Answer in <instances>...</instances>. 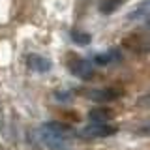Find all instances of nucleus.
Segmentation results:
<instances>
[{
  "label": "nucleus",
  "instance_id": "1",
  "mask_svg": "<svg viewBox=\"0 0 150 150\" xmlns=\"http://www.w3.org/2000/svg\"><path fill=\"white\" fill-rule=\"evenodd\" d=\"M41 144L51 150H62L68 144V137H69V129L66 126L58 124V122H49V124L41 126L38 131Z\"/></svg>",
  "mask_w": 150,
  "mask_h": 150
},
{
  "label": "nucleus",
  "instance_id": "2",
  "mask_svg": "<svg viewBox=\"0 0 150 150\" xmlns=\"http://www.w3.org/2000/svg\"><path fill=\"white\" fill-rule=\"evenodd\" d=\"M115 133V128L109 124H88L86 128L81 131V135L84 139H100V137H107V135Z\"/></svg>",
  "mask_w": 150,
  "mask_h": 150
},
{
  "label": "nucleus",
  "instance_id": "3",
  "mask_svg": "<svg viewBox=\"0 0 150 150\" xmlns=\"http://www.w3.org/2000/svg\"><path fill=\"white\" fill-rule=\"evenodd\" d=\"M71 73L86 81V79L94 77V66H92V62H88V60L79 58V60H75V62L71 64Z\"/></svg>",
  "mask_w": 150,
  "mask_h": 150
},
{
  "label": "nucleus",
  "instance_id": "4",
  "mask_svg": "<svg viewBox=\"0 0 150 150\" xmlns=\"http://www.w3.org/2000/svg\"><path fill=\"white\" fill-rule=\"evenodd\" d=\"M120 58H122L120 51H116V49H109V51H105V53L96 54L94 62H96V64H100V66H111V64H116Z\"/></svg>",
  "mask_w": 150,
  "mask_h": 150
},
{
  "label": "nucleus",
  "instance_id": "5",
  "mask_svg": "<svg viewBox=\"0 0 150 150\" xmlns=\"http://www.w3.org/2000/svg\"><path fill=\"white\" fill-rule=\"evenodd\" d=\"M28 66H30L34 71H40V73L51 69V62L47 58H43V56H40V54H32L30 58H28Z\"/></svg>",
  "mask_w": 150,
  "mask_h": 150
},
{
  "label": "nucleus",
  "instance_id": "6",
  "mask_svg": "<svg viewBox=\"0 0 150 150\" xmlns=\"http://www.w3.org/2000/svg\"><path fill=\"white\" fill-rule=\"evenodd\" d=\"M118 96L115 90H109V88H96V90L88 92V98L94 101H111Z\"/></svg>",
  "mask_w": 150,
  "mask_h": 150
},
{
  "label": "nucleus",
  "instance_id": "7",
  "mask_svg": "<svg viewBox=\"0 0 150 150\" xmlns=\"http://www.w3.org/2000/svg\"><path fill=\"white\" fill-rule=\"evenodd\" d=\"M88 118L92 124H107V120H111V112L107 109H92L88 112Z\"/></svg>",
  "mask_w": 150,
  "mask_h": 150
},
{
  "label": "nucleus",
  "instance_id": "8",
  "mask_svg": "<svg viewBox=\"0 0 150 150\" xmlns=\"http://www.w3.org/2000/svg\"><path fill=\"white\" fill-rule=\"evenodd\" d=\"M148 19V2L144 0L141 6H137L129 13V21H146Z\"/></svg>",
  "mask_w": 150,
  "mask_h": 150
},
{
  "label": "nucleus",
  "instance_id": "9",
  "mask_svg": "<svg viewBox=\"0 0 150 150\" xmlns=\"http://www.w3.org/2000/svg\"><path fill=\"white\" fill-rule=\"evenodd\" d=\"M71 40L77 45H88V43H90V36L84 34V32H73V34H71Z\"/></svg>",
  "mask_w": 150,
  "mask_h": 150
},
{
  "label": "nucleus",
  "instance_id": "10",
  "mask_svg": "<svg viewBox=\"0 0 150 150\" xmlns=\"http://www.w3.org/2000/svg\"><path fill=\"white\" fill-rule=\"evenodd\" d=\"M122 2H124V0H105V2H103V6H101V11L103 13H111V11H115V9L118 8Z\"/></svg>",
  "mask_w": 150,
  "mask_h": 150
}]
</instances>
